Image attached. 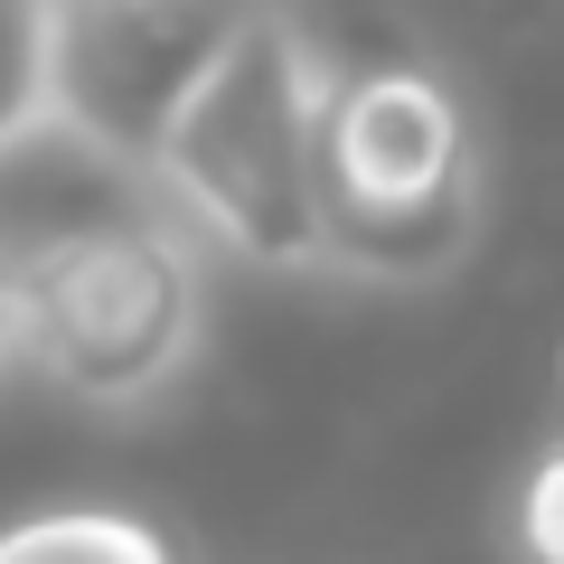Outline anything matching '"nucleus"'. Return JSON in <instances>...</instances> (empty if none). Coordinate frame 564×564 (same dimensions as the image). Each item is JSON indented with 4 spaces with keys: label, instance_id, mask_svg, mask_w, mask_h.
I'll return each mask as SVG.
<instances>
[{
    "label": "nucleus",
    "instance_id": "obj_1",
    "mask_svg": "<svg viewBox=\"0 0 564 564\" xmlns=\"http://www.w3.org/2000/svg\"><path fill=\"white\" fill-rule=\"evenodd\" d=\"M20 273V367L85 414H151L207 348V236L151 188V170L104 161L66 207H0Z\"/></svg>",
    "mask_w": 564,
    "mask_h": 564
},
{
    "label": "nucleus",
    "instance_id": "obj_2",
    "mask_svg": "<svg viewBox=\"0 0 564 564\" xmlns=\"http://www.w3.org/2000/svg\"><path fill=\"white\" fill-rule=\"evenodd\" d=\"M339 57L302 0H263L217 66L188 85L151 151V188L217 254L254 273H321V132Z\"/></svg>",
    "mask_w": 564,
    "mask_h": 564
},
{
    "label": "nucleus",
    "instance_id": "obj_3",
    "mask_svg": "<svg viewBox=\"0 0 564 564\" xmlns=\"http://www.w3.org/2000/svg\"><path fill=\"white\" fill-rule=\"evenodd\" d=\"M480 132L433 66H339L321 132V282H452L480 245Z\"/></svg>",
    "mask_w": 564,
    "mask_h": 564
},
{
    "label": "nucleus",
    "instance_id": "obj_4",
    "mask_svg": "<svg viewBox=\"0 0 564 564\" xmlns=\"http://www.w3.org/2000/svg\"><path fill=\"white\" fill-rule=\"evenodd\" d=\"M263 0H39L47 29V122L104 161L151 170L188 85L236 47Z\"/></svg>",
    "mask_w": 564,
    "mask_h": 564
},
{
    "label": "nucleus",
    "instance_id": "obj_5",
    "mask_svg": "<svg viewBox=\"0 0 564 564\" xmlns=\"http://www.w3.org/2000/svg\"><path fill=\"white\" fill-rule=\"evenodd\" d=\"M47 122V29L39 0H0V151H20Z\"/></svg>",
    "mask_w": 564,
    "mask_h": 564
},
{
    "label": "nucleus",
    "instance_id": "obj_6",
    "mask_svg": "<svg viewBox=\"0 0 564 564\" xmlns=\"http://www.w3.org/2000/svg\"><path fill=\"white\" fill-rule=\"evenodd\" d=\"M161 527L132 518H39V527H0V564H39V555H161Z\"/></svg>",
    "mask_w": 564,
    "mask_h": 564
},
{
    "label": "nucleus",
    "instance_id": "obj_7",
    "mask_svg": "<svg viewBox=\"0 0 564 564\" xmlns=\"http://www.w3.org/2000/svg\"><path fill=\"white\" fill-rule=\"evenodd\" d=\"M518 545L545 555V564H564V443L545 452V462L527 470V489H518Z\"/></svg>",
    "mask_w": 564,
    "mask_h": 564
},
{
    "label": "nucleus",
    "instance_id": "obj_8",
    "mask_svg": "<svg viewBox=\"0 0 564 564\" xmlns=\"http://www.w3.org/2000/svg\"><path fill=\"white\" fill-rule=\"evenodd\" d=\"M20 367V273H10V245H0V377Z\"/></svg>",
    "mask_w": 564,
    "mask_h": 564
}]
</instances>
